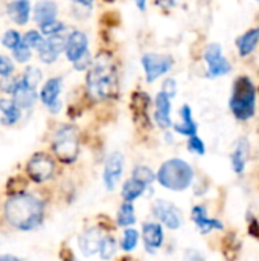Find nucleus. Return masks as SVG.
I'll use <instances>...</instances> for the list:
<instances>
[{"mask_svg":"<svg viewBox=\"0 0 259 261\" xmlns=\"http://www.w3.org/2000/svg\"><path fill=\"white\" fill-rule=\"evenodd\" d=\"M5 217L9 225L21 231H31L41 225L44 206L31 194H15L5 203Z\"/></svg>","mask_w":259,"mask_h":261,"instance_id":"obj_1","label":"nucleus"},{"mask_svg":"<svg viewBox=\"0 0 259 261\" xmlns=\"http://www.w3.org/2000/svg\"><path fill=\"white\" fill-rule=\"evenodd\" d=\"M87 89L93 99H110L118 93V72L110 55L101 54L87 73Z\"/></svg>","mask_w":259,"mask_h":261,"instance_id":"obj_2","label":"nucleus"},{"mask_svg":"<svg viewBox=\"0 0 259 261\" xmlns=\"http://www.w3.org/2000/svg\"><path fill=\"white\" fill-rule=\"evenodd\" d=\"M256 106V90L250 78L240 76L237 78L232 95H231V110L240 121H247L255 115Z\"/></svg>","mask_w":259,"mask_h":261,"instance_id":"obj_3","label":"nucleus"},{"mask_svg":"<svg viewBox=\"0 0 259 261\" xmlns=\"http://www.w3.org/2000/svg\"><path fill=\"white\" fill-rule=\"evenodd\" d=\"M194 179V171L189 167L188 162L182 159H171L166 161L159 173H157V180L162 187L171 191H183L186 190Z\"/></svg>","mask_w":259,"mask_h":261,"instance_id":"obj_4","label":"nucleus"},{"mask_svg":"<svg viewBox=\"0 0 259 261\" xmlns=\"http://www.w3.org/2000/svg\"><path fill=\"white\" fill-rule=\"evenodd\" d=\"M53 153L63 164H73L79 154V133L73 125H63L53 138Z\"/></svg>","mask_w":259,"mask_h":261,"instance_id":"obj_5","label":"nucleus"},{"mask_svg":"<svg viewBox=\"0 0 259 261\" xmlns=\"http://www.w3.org/2000/svg\"><path fill=\"white\" fill-rule=\"evenodd\" d=\"M174 61L168 55H157V54H145L142 57V66L147 75V81L153 83L159 76L165 75L171 70Z\"/></svg>","mask_w":259,"mask_h":261,"instance_id":"obj_6","label":"nucleus"},{"mask_svg":"<svg viewBox=\"0 0 259 261\" xmlns=\"http://www.w3.org/2000/svg\"><path fill=\"white\" fill-rule=\"evenodd\" d=\"M53 170H55L53 159L44 153L34 154L27 164V174L37 184H41V182L50 179L53 174Z\"/></svg>","mask_w":259,"mask_h":261,"instance_id":"obj_7","label":"nucleus"},{"mask_svg":"<svg viewBox=\"0 0 259 261\" xmlns=\"http://www.w3.org/2000/svg\"><path fill=\"white\" fill-rule=\"evenodd\" d=\"M205 60L208 63V69L209 73L212 76H220V75H226L231 70V64L229 61L224 58L223 55V49L220 44H209L205 49Z\"/></svg>","mask_w":259,"mask_h":261,"instance_id":"obj_8","label":"nucleus"},{"mask_svg":"<svg viewBox=\"0 0 259 261\" xmlns=\"http://www.w3.org/2000/svg\"><path fill=\"white\" fill-rule=\"evenodd\" d=\"M153 213L165 226L171 229H179L182 225V214L179 208L166 200H156L153 205Z\"/></svg>","mask_w":259,"mask_h":261,"instance_id":"obj_9","label":"nucleus"},{"mask_svg":"<svg viewBox=\"0 0 259 261\" xmlns=\"http://www.w3.org/2000/svg\"><path fill=\"white\" fill-rule=\"evenodd\" d=\"M122 171H124V156L114 151L108 156L104 168V184L108 191H113L118 187Z\"/></svg>","mask_w":259,"mask_h":261,"instance_id":"obj_10","label":"nucleus"},{"mask_svg":"<svg viewBox=\"0 0 259 261\" xmlns=\"http://www.w3.org/2000/svg\"><path fill=\"white\" fill-rule=\"evenodd\" d=\"M66 43H67V40H64L58 34L49 35V38L44 40L41 43V46L38 47V50H40V60L44 61V63H47V64L49 63H53L58 58V55L63 50H66Z\"/></svg>","mask_w":259,"mask_h":261,"instance_id":"obj_11","label":"nucleus"},{"mask_svg":"<svg viewBox=\"0 0 259 261\" xmlns=\"http://www.w3.org/2000/svg\"><path fill=\"white\" fill-rule=\"evenodd\" d=\"M87 46H89V40H87L84 32H81V31L72 32L69 35V38H67V43H66V57H67V60L72 61V63L79 60L84 54L89 52Z\"/></svg>","mask_w":259,"mask_h":261,"instance_id":"obj_12","label":"nucleus"},{"mask_svg":"<svg viewBox=\"0 0 259 261\" xmlns=\"http://www.w3.org/2000/svg\"><path fill=\"white\" fill-rule=\"evenodd\" d=\"M102 232L98 228H90L87 229L81 237H79V249L85 257H92L101 249L102 243Z\"/></svg>","mask_w":259,"mask_h":261,"instance_id":"obj_13","label":"nucleus"},{"mask_svg":"<svg viewBox=\"0 0 259 261\" xmlns=\"http://www.w3.org/2000/svg\"><path fill=\"white\" fill-rule=\"evenodd\" d=\"M171 96L166 92H160L156 96V121L160 127L168 128L171 127Z\"/></svg>","mask_w":259,"mask_h":261,"instance_id":"obj_14","label":"nucleus"},{"mask_svg":"<svg viewBox=\"0 0 259 261\" xmlns=\"http://www.w3.org/2000/svg\"><path fill=\"white\" fill-rule=\"evenodd\" d=\"M192 220L203 234H208L214 229H223V223L215 219H209L205 206H200V205L192 208Z\"/></svg>","mask_w":259,"mask_h":261,"instance_id":"obj_15","label":"nucleus"},{"mask_svg":"<svg viewBox=\"0 0 259 261\" xmlns=\"http://www.w3.org/2000/svg\"><path fill=\"white\" fill-rule=\"evenodd\" d=\"M12 95H14V102L20 109H29L35 102V99H37L35 89L34 87H29L23 81V78L18 80V86H17V89H15V92Z\"/></svg>","mask_w":259,"mask_h":261,"instance_id":"obj_16","label":"nucleus"},{"mask_svg":"<svg viewBox=\"0 0 259 261\" xmlns=\"http://www.w3.org/2000/svg\"><path fill=\"white\" fill-rule=\"evenodd\" d=\"M9 17L12 18L14 23L17 24H24L29 20V14H31V5L27 0H14L8 5L6 8Z\"/></svg>","mask_w":259,"mask_h":261,"instance_id":"obj_17","label":"nucleus"},{"mask_svg":"<svg viewBox=\"0 0 259 261\" xmlns=\"http://www.w3.org/2000/svg\"><path fill=\"white\" fill-rule=\"evenodd\" d=\"M143 240L145 246L150 249H157L163 243V229L159 223H145L143 225Z\"/></svg>","mask_w":259,"mask_h":261,"instance_id":"obj_18","label":"nucleus"},{"mask_svg":"<svg viewBox=\"0 0 259 261\" xmlns=\"http://www.w3.org/2000/svg\"><path fill=\"white\" fill-rule=\"evenodd\" d=\"M247 158H249V142L247 139L241 138L235 147V151L232 153V168L235 173L241 174L244 171Z\"/></svg>","mask_w":259,"mask_h":261,"instance_id":"obj_19","label":"nucleus"},{"mask_svg":"<svg viewBox=\"0 0 259 261\" xmlns=\"http://www.w3.org/2000/svg\"><path fill=\"white\" fill-rule=\"evenodd\" d=\"M180 118L182 122L174 124V130L179 132L180 135H186V136H192L197 133V124L192 119V112L189 106H183L180 110Z\"/></svg>","mask_w":259,"mask_h":261,"instance_id":"obj_20","label":"nucleus"},{"mask_svg":"<svg viewBox=\"0 0 259 261\" xmlns=\"http://www.w3.org/2000/svg\"><path fill=\"white\" fill-rule=\"evenodd\" d=\"M259 43V28H253L250 31H247L240 40H238V49H240V55L246 57L250 55L255 47Z\"/></svg>","mask_w":259,"mask_h":261,"instance_id":"obj_21","label":"nucleus"},{"mask_svg":"<svg viewBox=\"0 0 259 261\" xmlns=\"http://www.w3.org/2000/svg\"><path fill=\"white\" fill-rule=\"evenodd\" d=\"M60 92H61V80H60V78H50V80L44 84V87H43V90H41V93H40V98H41V101H43L46 106H49V104H52L55 99H58Z\"/></svg>","mask_w":259,"mask_h":261,"instance_id":"obj_22","label":"nucleus"},{"mask_svg":"<svg viewBox=\"0 0 259 261\" xmlns=\"http://www.w3.org/2000/svg\"><path fill=\"white\" fill-rule=\"evenodd\" d=\"M56 5L53 2H40L37 6H35V20L41 24V23H46L49 20H53L56 17Z\"/></svg>","mask_w":259,"mask_h":261,"instance_id":"obj_23","label":"nucleus"},{"mask_svg":"<svg viewBox=\"0 0 259 261\" xmlns=\"http://www.w3.org/2000/svg\"><path fill=\"white\" fill-rule=\"evenodd\" d=\"M145 188H147L145 184H142L140 180L133 177V179L125 182V185L122 188V197H124L125 202H133V200H136L137 197H140L143 194Z\"/></svg>","mask_w":259,"mask_h":261,"instance_id":"obj_24","label":"nucleus"},{"mask_svg":"<svg viewBox=\"0 0 259 261\" xmlns=\"http://www.w3.org/2000/svg\"><path fill=\"white\" fill-rule=\"evenodd\" d=\"M136 222V216H134V208L131 205V202H125L118 213V225L119 226H131Z\"/></svg>","mask_w":259,"mask_h":261,"instance_id":"obj_25","label":"nucleus"},{"mask_svg":"<svg viewBox=\"0 0 259 261\" xmlns=\"http://www.w3.org/2000/svg\"><path fill=\"white\" fill-rule=\"evenodd\" d=\"M99 254H101V258L102 260H108V258H111L116 254V242H114L113 237H108L107 236V237L102 239Z\"/></svg>","mask_w":259,"mask_h":261,"instance_id":"obj_26","label":"nucleus"},{"mask_svg":"<svg viewBox=\"0 0 259 261\" xmlns=\"http://www.w3.org/2000/svg\"><path fill=\"white\" fill-rule=\"evenodd\" d=\"M139 242V234L136 229H127L124 232V239H122V249L127 252H131Z\"/></svg>","mask_w":259,"mask_h":261,"instance_id":"obj_27","label":"nucleus"},{"mask_svg":"<svg viewBox=\"0 0 259 261\" xmlns=\"http://www.w3.org/2000/svg\"><path fill=\"white\" fill-rule=\"evenodd\" d=\"M133 177L137 179V180H140V182L145 184V185H150V184L156 179L154 173H153L148 167H136V168L133 170Z\"/></svg>","mask_w":259,"mask_h":261,"instance_id":"obj_28","label":"nucleus"},{"mask_svg":"<svg viewBox=\"0 0 259 261\" xmlns=\"http://www.w3.org/2000/svg\"><path fill=\"white\" fill-rule=\"evenodd\" d=\"M40 26H41V32L44 35H55V34H58V32H61L64 29V24L61 21H58L56 18L49 20L46 23H41Z\"/></svg>","mask_w":259,"mask_h":261,"instance_id":"obj_29","label":"nucleus"},{"mask_svg":"<svg viewBox=\"0 0 259 261\" xmlns=\"http://www.w3.org/2000/svg\"><path fill=\"white\" fill-rule=\"evenodd\" d=\"M14 57L18 63H26L31 58V47L21 40V43L14 47Z\"/></svg>","mask_w":259,"mask_h":261,"instance_id":"obj_30","label":"nucleus"},{"mask_svg":"<svg viewBox=\"0 0 259 261\" xmlns=\"http://www.w3.org/2000/svg\"><path fill=\"white\" fill-rule=\"evenodd\" d=\"M40 80H41V72L37 69V67H29L27 70H26V73H24V76H23V81L29 86V87H37V84L40 83Z\"/></svg>","mask_w":259,"mask_h":261,"instance_id":"obj_31","label":"nucleus"},{"mask_svg":"<svg viewBox=\"0 0 259 261\" xmlns=\"http://www.w3.org/2000/svg\"><path fill=\"white\" fill-rule=\"evenodd\" d=\"M21 37H20V34L18 32H15V31H8L5 35H3V38H2V43H3V46L5 47H8V49H14L17 44H20L21 43Z\"/></svg>","mask_w":259,"mask_h":261,"instance_id":"obj_32","label":"nucleus"},{"mask_svg":"<svg viewBox=\"0 0 259 261\" xmlns=\"http://www.w3.org/2000/svg\"><path fill=\"white\" fill-rule=\"evenodd\" d=\"M3 115H5V118H3V122H5V124H8V125L15 124V122L20 119V116H21L20 107H18L17 104H14L11 109H8L6 112H3Z\"/></svg>","mask_w":259,"mask_h":261,"instance_id":"obj_33","label":"nucleus"},{"mask_svg":"<svg viewBox=\"0 0 259 261\" xmlns=\"http://www.w3.org/2000/svg\"><path fill=\"white\" fill-rule=\"evenodd\" d=\"M23 41H24L29 47L35 49V47H40L41 43H43L44 40L41 38V35H40L37 31H29V32L23 37Z\"/></svg>","mask_w":259,"mask_h":261,"instance_id":"obj_34","label":"nucleus"},{"mask_svg":"<svg viewBox=\"0 0 259 261\" xmlns=\"http://www.w3.org/2000/svg\"><path fill=\"white\" fill-rule=\"evenodd\" d=\"M17 86H18V80L11 78L9 75L8 76H3L0 80V90L5 92V93H14L15 89H17Z\"/></svg>","mask_w":259,"mask_h":261,"instance_id":"obj_35","label":"nucleus"},{"mask_svg":"<svg viewBox=\"0 0 259 261\" xmlns=\"http://www.w3.org/2000/svg\"><path fill=\"white\" fill-rule=\"evenodd\" d=\"M188 147H189V150H191L192 153H198V154H205V150H206L203 141H202L197 135H192V136H191Z\"/></svg>","mask_w":259,"mask_h":261,"instance_id":"obj_36","label":"nucleus"},{"mask_svg":"<svg viewBox=\"0 0 259 261\" xmlns=\"http://www.w3.org/2000/svg\"><path fill=\"white\" fill-rule=\"evenodd\" d=\"M12 70H14L12 61L8 57H0V75L8 76V75L12 73Z\"/></svg>","mask_w":259,"mask_h":261,"instance_id":"obj_37","label":"nucleus"},{"mask_svg":"<svg viewBox=\"0 0 259 261\" xmlns=\"http://www.w3.org/2000/svg\"><path fill=\"white\" fill-rule=\"evenodd\" d=\"M73 66H75V69H76V70H84V69H87L89 66H92L90 54H89V52H87V54H84L79 60H76V61L73 63Z\"/></svg>","mask_w":259,"mask_h":261,"instance_id":"obj_38","label":"nucleus"},{"mask_svg":"<svg viewBox=\"0 0 259 261\" xmlns=\"http://www.w3.org/2000/svg\"><path fill=\"white\" fill-rule=\"evenodd\" d=\"M163 92H166L171 98L176 95V81L172 80H166L165 84H163Z\"/></svg>","mask_w":259,"mask_h":261,"instance_id":"obj_39","label":"nucleus"},{"mask_svg":"<svg viewBox=\"0 0 259 261\" xmlns=\"http://www.w3.org/2000/svg\"><path fill=\"white\" fill-rule=\"evenodd\" d=\"M49 109H50V112H52V113H56V112L61 109V102H60L58 99H55L52 104H49Z\"/></svg>","mask_w":259,"mask_h":261,"instance_id":"obj_40","label":"nucleus"},{"mask_svg":"<svg viewBox=\"0 0 259 261\" xmlns=\"http://www.w3.org/2000/svg\"><path fill=\"white\" fill-rule=\"evenodd\" d=\"M73 3H78L84 8H92L93 6V0H72Z\"/></svg>","mask_w":259,"mask_h":261,"instance_id":"obj_41","label":"nucleus"},{"mask_svg":"<svg viewBox=\"0 0 259 261\" xmlns=\"http://www.w3.org/2000/svg\"><path fill=\"white\" fill-rule=\"evenodd\" d=\"M134 3L137 5V8L140 11H145V6H147V0H134Z\"/></svg>","mask_w":259,"mask_h":261,"instance_id":"obj_42","label":"nucleus"},{"mask_svg":"<svg viewBox=\"0 0 259 261\" xmlns=\"http://www.w3.org/2000/svg\"><path fill=\"white\" fill-rule=\"evenodd\" d=\"M0 260H14L17 261V257H12V255H0Z\"/></svg>","mask_w":259,"mask_h":261,"instance_id":"obj_43","label":"nucleus"},{"mask_svg":"<svg viewBox=\"0 0 259 261\" xmlns=\"http://www.w3.org/2000/svg\"><path fill=\"white\" fill-rule=\"evenodd\" d=\"M258 2H259V0H258Z\"/></svg>","mask_w":259,"mask_h":261,"instance_id":"obj_44","label":"nucleus"}]
</instances>
